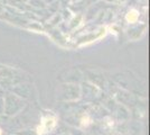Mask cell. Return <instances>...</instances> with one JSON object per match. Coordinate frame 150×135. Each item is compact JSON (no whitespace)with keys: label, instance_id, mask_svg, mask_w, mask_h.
Here are the masks:
<instances>
[{"label":"cell","instance_id":"1","mask_svg":"<svg viewBox=\"0 0 150 135\" xmlns=\"http://www.w3.org/2000/svg\"><path fill=\"white\" fill-rule=\"evenodd\" d=\"M55 124H56L55 118H53V117H46V118L43 119L42 125L38 126L37 133L38 134H44V133H46V132H48V131L54 129Z\"/></svg>","mask_w":150,"mask_h":135},{"label":"cell","instance_id":"2","mask_svg":"<svg viewBox=\"0 0 150 135\" xmlns=\"http://www.w3.org/2000/svg\"><path fill=\"white\" fill-rule=\"evenodd\" d=\"M2 134V131H1V129H0V135Z\"/></svg>","mask_w":150,"mask_h":135}]
</instances>
